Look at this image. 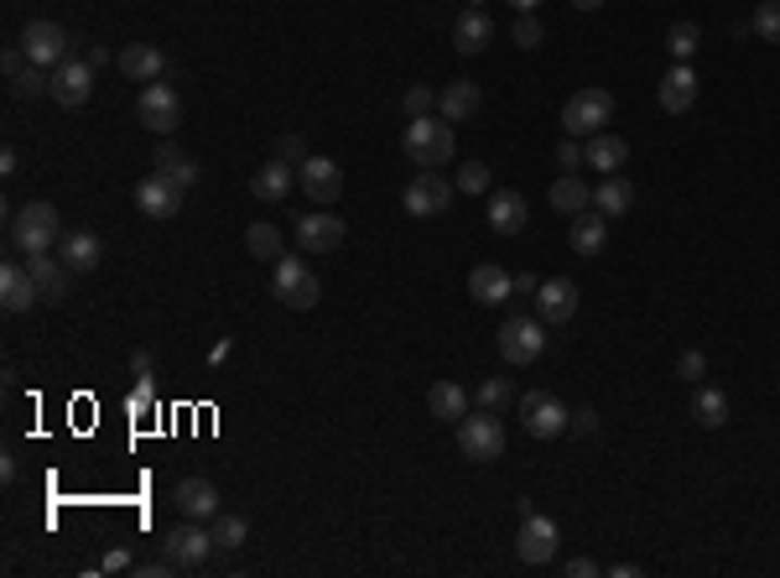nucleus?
I'll return each mask as SVG.
<instances>
[{"mask_svg": "<svg viewBox=\"0 0 780 578\" xmlns=\"http://www.w3.org/2000/svg\"><path fill=\"white\" fill-rule=\"evenodd\" d=\"M406 214L411 219H437V214H448L453 209V188H448V177L437 168H422L411 183H406Z\"/></svg>", "mask_w": 780, "mask_h": 578, "instance_id": "obj_8", "label": "nucleus"}, {"mask_svg": "<svg viewBox=\"0 0 780 578\" xmlns=\"http://www.w3.org/2000/svg\"><path fill=\"white\" fill-rule=\"evenodd\" d=\"M609 241V219L598 214V209H583V214H572V230H568V245L578 256H598Z\"/></svg>", "mask_w": 780, "mask_h": 578, "instance_id": "obj_29", "label": "nucleus"}, {"mask_svg": "<svg viewBox=\"0 0 780 578\" xmlns=\"http://www.w3.org/2000/svg\"><path fill=\"white\" fill-rule=\"evenodd\" d=\"M131 376H136V381H146V376H151V355H146V349H136V355H131Z\"/></svg>", "mask_w": 780, "mask_h": 578, "instance_id": "obj_53", "label": "nucleus"}, {"mask_svg": "<svg viewBox=\"0 0 780 578\" xmlns=\"http://www.w3.org/2000/svg\"><path fill=\"white\" fill-rule=\"evenodd\" d=\"M572 313H578V287H572L568 276H552V282H542L536 287V318L542 323H572Z\"/></svg>", "mask_w": 780, "mask_h": 578, "instance_id": "obj_20", "label": "nucleus"}, {"mask_svg": "<svg viewBox=\"0 0 780 578\" xmlns=\"http://www.w3.org/2000/svg\"><path fill=\"white\" fill-rule=\"evenodd\" d=\"M183 193H188V188H177L172 177L151 172V177H141V183H136V209H141V214H151V219H172V214H183Z\"/></svg>", "mask_w": 780, "mask_h": 578, "instance_id": "obj_17", "label": "nucleus"}, {"mask_svg": "<svg viewBox=\"0 0 780 578\" xmlns=\"http://www.w3.org/2000/svg\"><path fill=\"white\" fill-rule=\"evenodd\" d=\"M213 548H219V542H213V527L188 521V516H183V527H172L162 537V557H172L177 568H203Z\"/></svg>", "mask_w": 780, "mask_h": 578, "instance_id": "obj_7", "label": "nucleus"}, {"mask_svg": "<svg viewBox=\"0 0 780 578\" xmlns=\"http://www.w3.org/2000/svg\"><path fill=\"white\" fill-rule=\"evenodd\" d=\"M692 417H697L703 428H723V422H729V396H723V391H713V385H697V396H692Z\"/></svg>", "mask_w": 780, "mask_h": 578, "instance_id": "obj_36", "label": "nucleus"}, {"mask_svg": "<svg viewBox=\"0 0 780 578\" xmlns=\"http://www.w3.org/2000/svg\"><path fill=\"white\" fill-rule=\"evenodd\" d=\"M469 297L479 303V308H499V303L516 297V276H510L499 261H479L469 271Z\"/></svg>", "mask_w": 780, "mask_h": 578, "instance_id": "obj_16", "label": "nucleus"}, {"mask_svg": "<svg viewBox=\"0 0 780 578\" xmlns=\"http://www.w3.org/2000/svg\"><path fill=\"white\" fill-rule=\"evenodd\" d=\"M520 428L531 438H562L572 428V411L552 391H531V396H520Z\"/></svg>", "mask_w": 780, "mask_h": 578, "instance_id": "obj_9", "label": "nucleus"}, {"mask_svg": "<svg viewBox=\"0 0 780 578\" xmlns=\"http://www.w3.org/2000/svg\"><path fill=\"white\" fill-rule=\"evenodd\" d=\"M245 250L256 256V261H282V230L276 224H265V219H256L250 230H245Z\"/></svg>", "mask_w": 780, "mask_h": 578, "instance_id": "obj_35", "label": "nucleus"}, {"mask_svg": "<svg viewBox=\"0 0 780 578\" xmlns=\"http://www.w3.org/2000/svg\"><path fill=\"white\" fill-rule=\"evenodd\" d=\"M495 344H499V360H505V365H531V360H542V349H546V323H542V318H531V313L505 318V323H499V334H495Z\"/></svg>", "mask_w": 780, "mask_h": 578, "instance_id": "obj_4", "label": "nucleus"}, {"mask_svg": "<svg viewBox=\"0 0 780 578\" xmlns=\"http://www.w3.org/2000/svg\"><path fill=\"white\" fill-rule=\"evenodd\" d=\"M516 557H520V563H531V568H542V563H552V557H557V521H552V516H542V511L520 516Z\"/></svg>", "mask_w": 780, "mask_h": 578, "instance_id": "obj_13", "label": "nucleus"}, {"mask_svg": "<svg viewBox=\"0 0 780 578\" xmlns=\"http://www.w3.org/2000/svg\"><path fill=\"white\" fill-rule=\"evenodd\" d=\"M473 402H479L484 411H499V407H510V402H516V385L505 381V376H484L479 391H473Z\"/></svg>", "mask_w": 780, "mask_h": 578, "instance_id": "obj_39", "label": "nucleus"}, {"mask_svg": "<svg viewBox=\"0 0 780 578\" xmlns=\"http://www.w3.org/2000/svg\"><path fill=\"white\" fill-rule=\"evenodd\" d=\"M99 568H104V574H125V568H131V553H125V548H115V553L99 563Z\"/></svg>", "mask_w": 780, "mask_h": 578, "instance_id": "obj_51", "label": "nucleus"}, {"mask_svg": "<svg viewBox=\"0 0 780 578\" xmlns=\"http://www.w3.org/2000/svg\"><path fill=\"white\" fill-rule=\"evenodd\" d=\"M89 95H95V69H89L84 58H63V63L52 69L48 99L63 104V110H78V104H89Z\"/></svg>", "mask_w": 780, "mask_h": 578, "instance_id": "obj_11", "label": "nucleus"}, {"mask_svg": "<svg viewBox=\"0 0 780 578\" xmlns=\"http://www.w3.org/2000/svg\"><path fill=\"white\" fill-rule=\"evenodd\" d=\"M297 183H302V193L312 198V209H333L338 193H344V172H338V162H329V157H308V162L297 168Z\"/></svg>", "mask_w": 780, "mask_h": 578, "instance_id": "obj_15", "label": "nucleus"}, {"mask_svg": "<svg viewBox=\"0 0 780 578\" xmlns=\"http://www.w3.org/2000/svg\"><path fill=\"white\" fill-rule=\"evenodd\" d=\"M115 69L131 78V84H157L166 73V58H162V48L157 42H131V48L115 58Z\"/></svg>", "mask_w": 780, "mask_h": 578, "instance_id": "obj_22", "label": "nucleus"}, {"mask_svg": "<svg viewBox=\"0 0 780 578\" xmlns=\"http://www.w3.org/2000/svg\"><path fill=\"white\" fill-rule=\"evenodd\" d=\"M598 574V563H593V557H572L568 563V578H593Z\"/></svg>", "mask_w": 780, "mask_h": 578, "instance_id": "obj_52", "label": "nucleus"}, {"mask_svg": "<svg viewBox=\"0 0 780 578\" xmlns=\"http://www.w3.org/2000/svg\"><path fill=\"white\" fill-rule=\"evenodd\" d=\"M344 245V219L329 214V209H308V214L297 219V250H308V256H329Z\"/></svg>", "mask_w": 780, "mask_h": 578, "instance_id": "obj_14", "label": "nucleus"}, {"mask_svg": "<svg viewBox=\"0 0 780 578\" xmlns=\"http://www.w3.org/2000/svg\"><path fill=\"white\" fill-rule=\"evenodd\" d=\"M453 151H458V136H453V121L443 115H417L406 125V157L417 168H448Z\"/></svg>", "mask_w": 780, "mask_h": 578, "instance_id": "obj_1", "label": "nucleus"}, {"mask_svg": "<svg viewBox=\"0 0 780 578\" xmlns=\"http://www.w3.org/2000/svg\"><path fill=\"white\" fill-rule=\"evenodd\" d=\"M469 5H473V11H484V0H469Z\"/></svg>", "mask_w": 780, "mask_h": 578, "instance_id": "obj_58", "label": "nucleus"}, {"mask_svg": "<svg viewBox=\"0 0 780 578\" xmlns=\"http://www.w3.org/2000/svg\"><path fill=\"white\" fill-rule=\"evenodd\" d=\"M630 204H635V183H630V177H619V172H609V177L593 188V209H598L604 219L630 214Z\"/></svg>", "mask_w": 780, "mask_h": 578, "instance_id": "obj_30", "label": "nucleus"}, {"mask_svg": "<svg viewBox=\"0 0 780 578\" xmlns=\"http://www.w3.org/2000/svg\"><path fill=\"white\" fill-rule=\"evenodd\" d=\"M432 110H437V95H432L426 84H411V89H406V115L417 121V115H432Z\"/></svg>", "mask_w": 780, "mask_h": 578, "instance_id": "obj_44", "label": "nucleus"}, {"mask_svg": "<svg viewBox=\"0 0 780 578\" xmlns=\"http://www.w3.org/2000/svg\"><path fill=\"white\" fill-rule=\"evenodd\" d=\"M572 428H578V433H598V411L578 407V411H572Z\"/></svg>", "mask_w": 780, "mask_h": 578, "instance_id": "obj_50", "label": "nucleus"}, {"mask_svg": "<svg viewBox=\"0 0 780 578\" xmlns=\"http://www.w3.org/2000/svg\"><path fill=\"white\" fill-rule=\"evenodd\" d=\"M546 198H552V209H557V214L572 219V214H583V209L593 204V188L578 177V172H562V177L552 183V193H546Z\"/></svg>", "mask_w": 780, "mask_h": 578, "instance_id": "obj_32", "label": "nucleus"}, {"mask_svg": "<svg viewBox=\"0 0 780 578\" xmlns=\"http://www.w3.org/2000/svg\"><path fill=\"white\" fill-rule=\"evenodd\" d=\"M656 99H661L666 115H686L697 104V73H692V63H671L661 73V84H656Z\"/></svg>", "mask_w": 780, "mask_h": 578, "instance_id": "obj_19", "label": "nucleus"}, {"mask_svg": "<svg viewBox=\"0 0 780 578\" xmlns=\"http://www.w3.org/2000/svg\"><path fill=\"white\" fill-rule=\"evenodd\" d=\"M52 84V69H37V63H26L16 78H11V95L16 99H42Z\"/></svg>", "mask_w": 780, "mask_h": 578, "instance_id": "obj_40", "label": "nucleus"}, {"mask_svg": "<svg viewBox=\"0 0 780 578\" xmlns=\"http://www.w3.org/2000/svg\"><path fill=\"white\" fill-rule=\"evenodd\" d=\"M32 282H37V292H42V303H63V292H69V266H63V256H32Z\"/></svg>", "mask_w": 780, "mask_h": 578, "instance_id": "obj_28", "label": "nucleus"}, {"mask_svg": "<svg viewBox=\"0 0 780 578\" xmlns=\"http://www.w3.org/2000/svg\"><path fill=\"white\" fill-rule=\"evenodd\" d=\"M136 115H141L146 131L157 136H172L183 125V99L172 84H141V99H136Z\"/></svg>", "mask_w": 780, "mask_h": 578, "instance_id": "obj_10", "label": "nucleus"}, {"mask_svg": "<svg viewBox=\"0 0 780 578\" xmlns=\"http://www.w3.org/2000/svg\"><path fill=\"white\" fill-rule=\"evenodd\" d=\"M609 121H615V95H609V89H578V95L562 104L568 136H598Z\"/></svg>", "mask_w": 780, "mask_h": 578, "instance_id": "obj_5", "label": "nucleus"}, {"mask_svg": "<svg viewBox=\"0 0 780 578\" xmlns=\"http://www.w3.org/2000/svg\"><path fill=\"white\" fill-rule=\"evenodd\" d=\"M677 376H682V381H703V376H708V360H703V349H682V355H677Z\"/></svg>", "mask_w": 780, "mask_h": 578, "instance_id": "obj_45", "label": "nucleus"}, {"mask_svg": "<svg viewBox=\"0 0 780 578\" xmlns=\"http://www.w3.org/2000/svg\"><path fill=\"white\" fill-rule=\"evenodd\" d=\"M22 48H26V58H32L37 69H58L63 58H73V37L58 22H26Z\"/></svg>", "mask_w": 780, "mask_h": 578, "instance_id": "obj_12", "label": "nucleus"}, {"mask_svg": "<svg viewBox=\"0 0 780 578\" xmlns=\"http://www.w3.org/2000/svg\"><path fill=\"white\" fill-rule=\"evenodd\" d=\"M32 303H42V292L32 282V266L5 261L0 266V308L5 313H32Z\"/></svg>", "mask_w": 780, "mask_h": 578, "instance_id": "obj_18", "label": "nucleus"}, {"mask_svg": "<svg viewBox=\"0 0 780 578\" xmlns=\"http://www.w3.org/2000/svg\"><path fill=\"white\" fill-rule=\"evenodd\" d=\"M58 256H63V266H69L73 276H84V271H95V266L104 261V245H99V235L78 230V235H63V241H58Z\"/></svg>", "mask_w": 780, "mask_h": 578, "instance_id": "obj_25", "label": "nucleus"}, {"mask_svg": "<svg viewBox=\"0 0 780 578\" xmlns=\"http://www.w3.org/2000/svg\"><path fill=\"white\" fill-rule=\"evenodd\" d=\"M510 5H516V11H536L542 0H510Z\"/></svg>", "mask_w": 780, "mask_h": 578, "instance_id": "obj_57", "label": "nucleus"}, {"mask_svg": "<svg viewBox=\"0 0 780 578\" xmlns=\"http://www.w3.org/2000/svg\"><path fill=\"white\" fill-rule=\"evenodd\" d=\"M750 32L759 42H780V0H759L755 16H750Z\"/></svg>", "mask_w": 780, "mask_h": 578, "instance_id": "obj_41", "label": "nucleus"}, {"mask_svg": "<svg viewBox=\"0 0 780 578\" xmlns=\"http://www.w3.org/2000/svg\"><path fill=\"white\" fill-rule=\"evenodd\" d=\"M26 63H32V58H26L22 42H16V48H5V78H16V73H22Z\"/></svg>", "mask_w": 780, "mask_h": 578, "instance_id": "obj_48", "label": "nucleus"}, {"mask_svg": "<svg viewBox=\"0 0 780 578\" xmlns=\"http://www.w3.org/2000/svg\"><path fill=\"white\" fill-rule=\"evenodd\" d=\"M84 63H89V69L99 73V69H104V63H110V48H89V52H84Z\"/></svg>", "mask_w": 780, "mask_h": 578, "instance_id": "obj_54", "label": "nucleus"}, {"mask_svg": "<svg viewBox=\"0 0 780 578\" xmlns=\"http://www.w3.org/2000/svg\"><path fill=\"white\" fill-rule=\"evenodd\" d=\"M276 157H282V162H292V168H302L312 151H308V142H302V136H282V142H276Z\"/></svg>", "mask_w": 780, "mask_h": 578, "instance_id": "obj_46", "label": "nucleus"}, {"mask_svg": "<svg viewBox=\"0 0 780 578\" xmlns=\"http://www.w3.org/2000/svg\"><path fill=\"white\" fill-rule=\"evenodd\" d=\"M458 448H463V458H473V464H495V458L505 454V428H499L495 411L463 417V422H458Z\"/></svg>", "mask_w": 780, "mask_h": 578, "instance_id": "obj_6", "label": "nucleus"}, {"mask_svg": "<svg viewBox=\"0 0 780 578\" xmlns=\"http://www.w3.org/2000/svg\"><path fill=\"white\" fill-rule=\"evenodd\" d=\"M213 527V542L224 548V553H235V548H245V537H250V527H245V516H230V511H219L209 521Z\"/></svg>", "mask_w": 780, "mask_h": 578, "instance_id": "obj_38", "label": "nucleus"}, {"mask_svg": "<svg viewBox=\"0 0 780 578\" xmlns=\"http://www.w3.org/2000/svg\"><path fill=\"white\" fill-rule=\"evenodd\" d=\"M583 157H589V168H598L604 177H609V172H619L624 162H630V146L619 142V136H609V131H598V136H589Z\"/></svg>", "mask_w": 780, "mask_h": 578, "instance_id": "obj_33", "label": "nucleus"}, {"mask_svg": "<svg viewBox=\"0 0 780 578\" xmlns=\"http://www.w3.org/2000/svg\"><path fill=\"white\" fill-rule=\"evenodd\" d=\"M479 104H484L479 84H473V78H453L448 89L437 95V115L458 125V121H469V115H479Z\"/></svg>", "mask_w": 780, "mask_h": 578, "instance_id": "obj_24", "label": "nucleus"}, {"mask_svg": "<svg viewBox=\"0 0 780 578\" xmlns=\"http://www.w3.org/2000/svg\"><path fill=\"white\" fill-rule=\"evenodd\" d=\"M16 162H22V157H16V146H5V151H0V172L11 177V172H16Z\"/></svg>", "mask_w": 780, "mask_h": 578, "instance_id": "obj_55", "label": "nucleus"}, {"mask_svg": "<svg viewBox=\"0 0 780 578\" xmlns=\"http://www.w3.org/2000/svg\"><path fill=\"white\" fill-rule=\"evenodd\" d=\"M490 162H469V168L458 172V193H490Z\"/></svg>", "mask_w": 780, "mask_h": 578, "instance_id": "obj_43", "label": "nucleus"}, {"mask_svg": "<svg viewBox=\"0 0 780 578\" xmlns=\"http://www.w3.org/2000/svg\"><path fill=\"white\" fill-rule=\"evenodd\" d=\"M63 241V219H58V209L52 204H22L16 214H11V245L16 250H26V256H48L52 245Z\"/></svg>", "mask_w": 780, "mask_h": 578, "instance_id": "obj_2", "label": "nucleus"}, {"mask_svg": "<svg viewBox=\"0 0 780 578\" xmlns=\"http://www.w3.org/2000/svg\"><path fill=\"white\" fill-rule=\"evenodd\" d=\"M510 37H516V48H525V52L542 48V22H536V11H520V16H516V32H510Z\"/></svg>", "mask_w": 780, "mask_h": 578, "instance_id": "obj_42", "label": "nucleus"}, {"mask_svg": "<svg viewBox=\"0 0 780 578\" xmlns=\"http://www.w3.org/2000/svg\"><path fill=\"white\" fill-rule=\"evenodd\" d=\"M151 172L172 177L177 188H193V183H198V162H193L183 146H157V162H151Z\"/></svg>", "mask_w": 780, "mask_h": 578, "instance_id": "obj_34", "label": "nucleus"}, {"mask_svg": "<svg viewBox=\"0 0 780 578\" xmlns=\"http://www.w3.org/2000/svg\"><path fill=\"white\" fill-rule=\"evenodd\" d=\"M490 37H495V22L484 16V11H463L458 22H453V48L463 52V58H473V52H484L490 48Z\"/></svg>", "mask_w": 780, "mask_h": 578, "instance_id": "obj_26", "label": "nucleus"}, {"mask_svg": "<svg viewBox=\"0 0 780 578\" xmlns=\"http://www.w3.org/2000/svg\"><path fill=\"white\" fill-rule=\"evenodd\" d=\"M525 219H531V209H525V198H520L516 188L490 193V230H495V235H520Z\"/></svg>", "mask_w": 780, "mask_h": 578, "instance_id": "obj_23", "label": "nucleus"}, {"mask_svg": "<svg viewBox=\"0 0 780 578\" xmlns=\"http://www.w3.org/2000/svg\"><path fill=\"white\" fill-rule=\"evenodd\" d=\"M172 501H177V511H183L188 521H213V516L224 511V501H219V484H213V480H183L177 490H172Z\"/></svg>", "mask_w": 780, "mask_h": 578, "instance_id": "obj_21", "label": "nucleus"}, {"mask_svg": "<svg viewBox=\"0 0 780 578\" xmlns=\"http://www.w3.org/2000/svg\"><path fill=\"white\" fill-rule=\"evenodd\" d=\"M297 188V177H292V162H265V168H256V177H250V193H256L260 204H286V193Z\"/></svg>", "mask_w": 780, "mask_h": 578, "instance_id": "obj_27", "label": "nucleus"}, {"mask_svg": "<svg viewBox=\"0 0 780 578\" xmlns=\"http://www.w3.org/2000/svg\"><path fill=\"white\" fill-rule=\"evenodd\" d=\"M697 42H703L697 22H677L671 32H666V52H671L677 63H692V58H697Z\"/></svg>", "mask_w": 780, "mask_h": 578, "instance_id": "obj_37", "label": "nucleus"}, {"mask_svg": "<svg viewBox=\"0 0 780 578\" xmlns=\"http://www.w3.org/2000/svg\"><path fill=\"white\" fill-rule=\"evenodd\" d=\"M151 402H157V391H151V376H146V381H136V396H131V411H146Z\"/></svg>", "mask_w": 780, "mask_h": 578, "instance_id": "obj_49", "label": "nucleus"}, {"mask_svg": "<svg viewBox=\"0 0 780 578\" xmlns=\"http://www.w3.org/2000/svg\"><path fill=\"white\" fill-rule=\"evenodd\" d=\"M426 411H432L437 422H463V417H469V391L453 381H437L426 391Z\"/></svg>", "mask_w": 780, "mask_h": 578, "instance_id": "obj_31", "label": "nucleus"}, {"mask_svg": "<svg viewBox=\"0 0 780 578\" xmlns=\"http://www.w3.org/2000/svg\"><path fill=\"white\" fill-rule=\"evenodd\" d=\"M557 162H562L568 172H578L583 162H589V157H583V146H578V136H568V142L557 146Z\"/></svg>", "mask_w": 780, "mask_h": 578, "instance_id": "obj_47", "label": "nucleus"}, {"mask_svg": "<svg viewBox=\"0 0 780 578\" xmlns=\"http://www.w3.org/2000/svg\"><path fill=\"white\" fill-rule=\"evenodd\" d=\"M271 287L282 297V308H297V313L318 308V297H323V282L308 266V256H282V261L271 266Z\"/></svg>", "mask_w": 780, "mask_h": 578, "instance_id": "obj_3", "label": "nucleus"}, {"mask_svg": "<svg viewBox=\"0 0 780 578\" xmlns=\"http://www.w3.org/2000/svg\"><path fill=\"white\" fill-rule=\"evenodd\" d=\"M572 5H578V11H598L604 0H572Z\"/></svg>", "mask_w": 780, "mask_h": 578, "instance_id": "obj_56", "label": "nucleus"}]
</instances>
